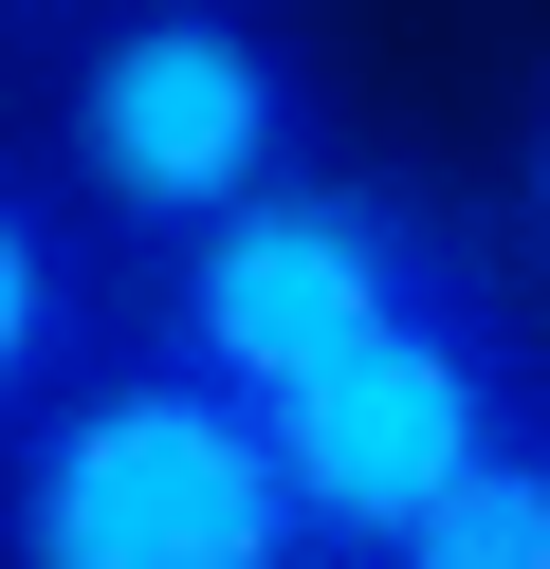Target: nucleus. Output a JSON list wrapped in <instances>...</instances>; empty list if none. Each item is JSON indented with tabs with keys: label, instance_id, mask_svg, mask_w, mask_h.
<instances>
[{
	"label": "nucleus",
	"instance_id": "nucleus-7",
	"mask_svg": "<svg viewBox=\"0 0 550 569\" xmlns=\"http://www.w3.org/2000/svg\"><path fill=\"white\" fill-rule=\"evenodd\" d=\"M513 221H532V258H550V92H532V129H513Z\"/></svg>",
	"mask_w": 550,
	"mask_h": 569
},
{
	"label": "nucleus",
	"instance_id": "nucleus-1",
	"mask_svg": "<svg viewBox=\"0 0 550 569\" xmlns=\"http://www.w3.org/2000/svg\"><path fill=\"white\" fill-rule=\"evenodd\" d=\"M496 276V239L422 184V166H367V148H312L276 166L257 202H220L202 239H166L147 276H110V331L202 368L220 405H293L312 368H349L367 331H403L422 295Z\"/></svg>",
	"mask_w": 550,
	"mask_h": 569
},
{
	"label": "nucleus",
	"instance_id": "nucleus-3",
	"mask_svg": "<svg viewBox=\"0 0 550 569\" xmlns=\"http://www.w3.org/2000/svg\"><path fill=\"white\" fill-rule=\"evenodd\" d=\"M0 569H330L276 496L257 422L202 368L110 331L56 405L0 441Z\"/></svg>",
	"mask_w": 550,
	"mask_h": 569
},
{
	"label": "nucleus",
	"instance_id": "nucleus-5",
	"mask_svg": "<svg viewBox=\"0 0 550 569\" xmlns=\"http://www.w3.org/2000/svg\"><path fill=\"white\" fill-rule=\"evenodd\" d=\"M92 349H110V258H92V221L0 148V441H19Z\"/></svg>",
	"mask_w": 550,
	"mask_h": 569
},
{
	"label": "nucleus",
	"instance_id": "nucleus-2",
	"mask_svg": "<svg viewBox=\"0 0 550 569\" xmlns=\"http://www.w3.org/2000/svg\"><path fill=\"white\" fill-rule=\"evenodd\" d=\"M312 148H330V74L276 0H92L56 56V166L37 184L92 221L110 276H147L166 239H202L220 202H257Z\"/></svg>",
	"mask_w": 550,
	"mask_h": 569
},
{
	"label": "nucleus",
	"instance_id": "nucleus-6",
	"mask_svg": "<svg viewBox=\"0 0 550 569\" xmlns=\"http://www.w3.org/2000/svg\"><path fill=\"white\" fill-rule=\"evenodd\" d=\"M367 569H550V405L513 422L477 478H440V496H422V515H403Z\"/></svg>",
	"mask_w": 550,
	"mask_h": 569
},
{
	"label": "nucleus",
	"instance_id": "nucleus-4",
	"mask_svg": "<svg viewBox=\"0 0 550 569\" xmlns=\"http://www.w3.org/2000/svg\"><path fill=\"white\" fill-rule=\"evenodd\" d=\"M532 405H550V331H532V295H513V258H496V276L422 295L403 331H367L349 368H312L293 405H239V422H257V459H276V496L312 515V551L367 569L440 478H477Z\"/></svg>",
	"mask_w": 550,
	"mask_h": 569
},
{
	"label": "nucleus",
	"instance_id": "nucleus-8",
	"mask_svg": "<svg viewBox=\"0 0 550 569\" xmlns=\"http://www.w3.org/2000/svg\"><path fill=\"white\" fill-rule=\"evenodd\" d=\"M0 19H92V0H0Z\"/></svg>",
	"mask_w": 550,
	"mask_h": 569
}]
</instances>
